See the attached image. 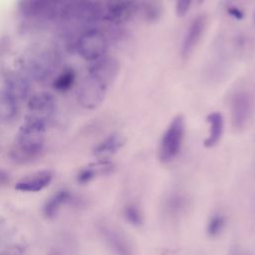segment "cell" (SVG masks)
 <instances>
[{"instance_id":"1","label":"cell","mask_w":255,"mask_h":255,"mask_svg":"<svg viewBox=\"0 0 255 255\" xmlns=\"http://www.w3.org/2000/svg\"><path fill=\"white\" fill-rule=\"evenodd\" d=\"M45 122L29 118L20 128L14 149V158L25 161L37 156L44 144Z\"/></svg>"},{"instance_id":"2","label":"cell","mask_w":255,"mask_h":255,"mask_svg":"<svg viewBox=\"0 0 255 255\" xmlns=\"http://www.w3.org/2000/svg\"><path fill=\"white\" fill-rule=\"evenodd\" d=\"M186 122L183 115H176L166 127L158 145V158L161 162L173 160L181 150L185 136Z\"/></svg>"},{"instance_id":"3","label":"cell","mask_w":255,"mask_h":255,"mask_svg":"<svg viewBox=\"0 0 255 255\" xmlns=\"http://www.w3.org/2000/svg\"><path fill=\"white\" fill-rule=\"evenodd\" d=\"M77 46L82 58L87 61L95 62L106 56L108 39L100 30L91 29L81 35Z\"/></svg>"},{"instance_id":"4","label":"cell","mask_w":255,"mask_h":255,"mask_svg":"<svg viewBox=\"0 0 255 255\" xmlns=\"http://www.w3.org/2000/svg\"><path fill=\"white\" fill-rule=\"evenodd\" d=\"M101 236L113 255H134V246L130 238L119 227L112 224H102Z\"/></svg>"},{"instance_id":"5","label":"cell","mask_w":255,"mask_h":255,"mask_svg":"<svg viewBox=\"0 0 255 255\" xmlns=\"http://www.w3.org/2000/svg\"><path fill=\"white\" fill-rule=\"evenodd\" d=\"M254 108L253 98L246 91L236 92L230 101V118L232 127L241 130L248 125Z\"/></svg>"},{"instance_id":"6","label":"cell","mask_w":255,"mask_h":255,"mask_svg":"<svg viewBox=\"0 0 255 255\" xmlns=\"http://www.w3.org/2000/svg\"><path fill=\"white\" fill-rule=\"evenodd\" d=\"M107 90V86L88 75L80 87L78 101L80 105L86 109H97L103 103Z\"/></svg>"},{"instance_id":"7","label":"cell","mask_w":255,"mask_h":255,"mask_svg":"<svg viewBox=\"0 0 255 255\" xmlns=\"http://www.w3.org/2000/svg\"><path fill=\"white\" fill-rule=\"evenodd\" d=\"M120 63L116 58L104 56L93 62L89 69V76L109 88V86L117 79L120 73Z\"/></svg>"},{"instance_id":"8","label":"cell","mask_w":255,"mask_h":255,"mask_svg":"<svg viewBox=\"0 0 255 255\" xmlns=\"http://www.w3.org/2000/svg\"><path fill=\"white\" fill-rule=\"evenodd\" d=\"M205 27L206 18L204 15H197L191 20L181 42L180 55L182 59L186 60L191 56L204 34Z\"/></svg>"},{"instance_id":"9","label":"cell","mask_w":255,"mask_h":255,"mask_svg":"<svg viewBox=\"0 0 255 255\" xmlns=\"http://www.w3.org/2000/svg\"><path fill=\"white\" fill-rule=\"evenodd\" d=\"M136 13H139L138 2L134 0H118L104 11L103 18L109 22L120 24L130 20Z\"/></svg>"},{"instance_id":"10","label":"cell","mask_w":255,"mask_h":255,"mask_svg":"<svg viewBox=\"0 0 255 255\" xmlns=\"http://www.w3.org/2000/svg\"><path fill=\"white\" fill-rule=\"evenodd\" d=\"M30 117L46 122L56 110V102L54 97L49 93H40L33 96L28 103Z\"/></svg>"},{"instance_id":"11","label":"cell","mask_w":255,"mask_h":255,"mask_svg":"<svg viewBox=\"0 0 255 255\" xmlns=\"http://www.w3.org/2000/svg\"><path fill=\"white\" fill-rule=\"evenodd\" d=\"M53 173L50 170H41L21 178L15 188L22 192H39L52 181Z\"/></svg>"},{"instance_id":"12","label":"cell","mask_w":255,"mask_h":255,"mask_svg":"<svg viewBox=\"0 0 255 255\" xmlns=\"http://www.w3.org/2000/svg\"><path fill=\"white\" fill-rule=\"evenodd\" d=\"M208 124V133L204 139L205 147H213L217 145L224 133V117L220 112H212L206 117Z\"/></svg>"},{"instance_id":"13","label":"cell","mask_w":255,"mask_h":255,"mask_svg":"<svg viewBox=\"0 0 255 255\" xmlns=\"http://www.w3.org/2000/svg\"><path fill=\"white\" fill-rule=\"evenodd\" d=\"M6 91L16 101L21 102L29 96L30 85L28 80L21 74L12 72L6 75Z\"/></svg>"},{"instance_id":"14","label":"cell","mask_w":255,"mask_h":255,"mask_svg":"<svg viewBox=\"0 0 255 255\" xmlns=\"http://www.w3.org/2000/svg\"><path fill=\"white\" fill-rule=\"evenodd\" d=\"M125 144V138L120 133H112L103 139L94 148V154L101 160H108V158L117 153Z\"/></svg>"},{"instance_id":"15","label":"cell","mask_w":255,"mask_h":255,"mask_svg":"<svg viewBox=\"0 0 255 255\" xmlns=\"http://www.w3.org/2000/svg\"><path fill=\"white\" fill-rule=\"evenodd\" d=\"M28 70L37 80L47 78L52 72V60L45 54H39L28 59Z\"/></svg>"},{"instance_id":"16","label":"cell","mask_w":255,"mask_h":255,"mask_svg":"<svg viewBox=\"0 0 255 255\" xmlns=\"http://www.w3.org/2000/svg\"><path fill=\"white\" fill-rule=\"evenodd\" d=\"M72 197V194L69 190L62 189L54 193L44 205V214L48 218H53L57 215L58 211L65 205Z\"/></svg>"},{"instance_id":"17","label":"cell","mask_w":255,"mask_h":255,"mask_svg":"<svg viewBox=\"0 0 255 255\" xmlns=\"http://www.w3.org/2000/svg\"><path fill=\"white\" fill-rule=\"evenodd\" d=\"M113 165L108 160H101L97 164H93L86 168H83L77 176V179L80 183L85 184L93 180L99 173H106L112 169Z\"/></svg>"},{"instance_id":"18","label":"cell","mask_w":255,"mask_h":255,"mask_svg":"<svg viewBox=\"0 0 255 255\" xmlns=\"http://www.w3.org/2000/svg\"><path fill=\"white\" fill-rule=\"evenodd\" d=\"M17 113V103L6 90L0 91V120L10 121Z\"/></svg>"},{"instance_id":"19","label":"cell","mask_w":255,"mask_h":255,"mask_svg":"<svg viewBox=\"0 0 255 255\" xmlns=\"http://www.w3.org/2000/svg\"><path fill=\"white\" fill-rule=\"evenodd\" d=\"M226 225V218L220 211L213 212L206 223V233L209 237H218L224 230Z\"/></svg>"},{"instance_id":"20","label":"cell","mask_w":255,"mask_h":255,"mask_svg":"<svg viewBox=\"0 0 255 255\" xmlns=\"http://www.w3.org/2000/svg\"><path fill=\"white\" fill-rule=\"evenodd\" d=\"M186 206V198L180 193L170 194L165 202V210L168 215L181 214Z\"/></svg>"},{"instance_id":"21","label":"cell","mask_w":255,"mask_h":255,"mask_svg":"<svg viewBox=\"0 0 255 255\" xmlns=\"http://www.w3.org/2000/svg\"><path fill=\"white\" fill-rule=\"evenodd\" d=\"M76 80V74L73 69L63 71L54 81V88L59 92H65L72 88Z\"/></svg>"},{"instance_id":"22","label":"cell","mask_w":255,"mask_h":255,"mask_svg":"<svg viewBox=\"0 0 255 255\" xmlns=\"http://www.w3.org/2000/svg\"><path fill=\"white\" fill-rule=\"evenodd\" d=\"M139 12L142 13L145 20L155 21L161 14V7L156 1L147 0L143 3H139Z\"/></svg>"},{"instance_id":"23","label":"cell","mask_w":255,"mask_h":255,"mask_svg":"<svg viewBox=\"0 0 255 255\" xmlns=\"http://www.w3.org/2000/svg\"><path fill=\"white\" fill-rule=\"evenodd\" d=\"M124 216L126 220L133 226H139L143 223V214L140 208L133 203L126 205L124 209Z\"/></svg>"},{"instance_id":"24","label":"cell","mask_w":255,"mask_h":255,"mask_svg":"<svg viewBox=\"0 0 255 255\" xmlns=\"http://www.w3.org/2000/svg\"><path fill=\"white\" fill-rule=\"evenodd\" d=\"M193 0H176L175 1V13L178 17H183L189 11Z\"/></svg>"},{"instance_id":"25","label":"cell","mask_w":255,"mask_h":255,"mask_svg":"<svg viewBox=\"0 0 255 255\" xmlns=\"http://www.w3.org/2000/svg\"><path fill=\"white\" fill-rule=\"evenodd\" d=\"M227 13L234 19L236 20H242L244 18V12L236 7V6H230L227 8Z\"/></svg>"},{"instance_id":"26","label":"cell","mask_w":255,"mask_h":255,"mask_svg":"<svg viewBox=\"0 0 255 255\" xmlns=\"http://www.w3.org/2000/svg\"><path fill=\"white\" fill-rule=\"evenodd\" d=\"M228 255H250L246 251L240 249V248H233L229 251Z\"/></svg>"},{"instance_id":"27","label":"cell","mask_w":255,"mask_h":255,"mask_svg":"<svg viewBox=\"0 0 255 255\" xmlns=\"http://www.w3.org/2000/svg\"><path fill=\"white\" fill-rule=\"evenodd\" d=\"M203 1H204V0H198V2H199V3H202Z\"/></svg>"}]
</instances>
